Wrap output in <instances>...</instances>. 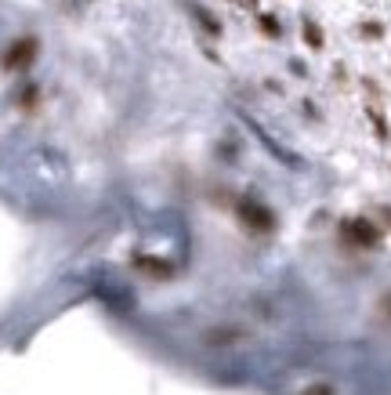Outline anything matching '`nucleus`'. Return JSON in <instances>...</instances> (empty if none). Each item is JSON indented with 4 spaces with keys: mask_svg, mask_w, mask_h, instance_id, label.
Instances as JSON below:
<instances>
[{
    "mask_svg": "<svg viewBox=\"0 0 391 395\" xmlns=\"http://www.w3.org/2000/svg\"><path fill=\"white\" fill-rule=\"evenodd\" d=\"M304 33H308V44H312V48H319V44H322V36H319V29H315V26H304Z\"/></svg>",
    "mask_w": 391,
    "mask_h": 395,
    "instance_id": "f257e3e1",
    "label": "nucleus"
}]
</instances>
